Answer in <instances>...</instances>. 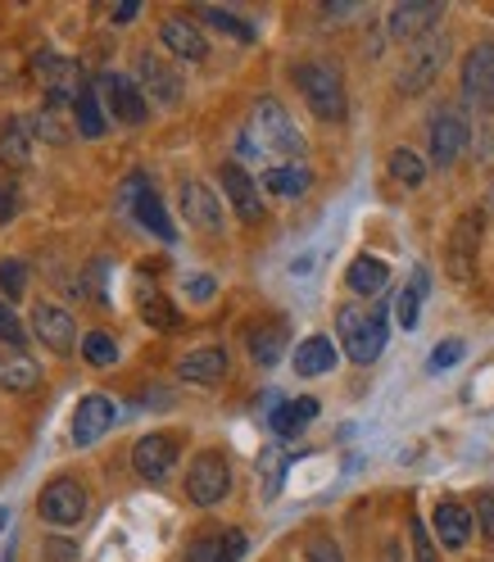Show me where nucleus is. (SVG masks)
<instances>
[{
    "label": "nucleus",
    "mask_w": 494,
    "mask_h": 562,
    "mask_svg": "<svg viewBox=\"0 0 494 562\" xmlns=\"http://www.w3.org/2000/svg\"><path fill=\"white\" fill-rule=\"evenodd\" d=\"M240 155H245V159L272 155V159L300 164V155H304V136H300V127L291 123V114L281 110V100L263 95V100L255 104L250 123H245V132H240Z\"/></svg>",
    "instance_id": "f257e3e1"
},
{
    "label": "nucleus",
    "mask_w": 494,
    "mask_h": 562,
    "mask_svg": "<svg viewBox=\"0 0 494 562\" xmlns=\"http://www.w3.org/2000/svg\"><path fill=\"white\" fill-rule=\"evenodd\" d=\"M336 331H340V345L345 355L355 363H377L381 349H385V308H368V304H345L336 313Z\"/></svg>",
    "instance_id": "f03ea898"
},
{
    "label": "nucleus",
    "mask_w": 494,
    "mask_h": 562,
    "mask_svg": "<svg viewBox=\"0 0 494 562\" xmlns=\"http://www.w3.org/2000/svg\"><path fill=\"white\" fill-rule=\"evenodd\" d=\"M295 87L304 95V104L313 110V119H323V123H340L349 114V95H345V82L332 64H295Z\"/></svg>",
    "instance_id": "7ed1b4c3"
},
{
    "label": "nucleus",
    "mask_w": 494,
    "mask_h": 562,
    "mask_svg": "<svg viewBox=\"0 0 494 562\" xmlns=\"http://www.w3.org/2000/svg\"><path fill=\"white\" fill-rule=\"evenodd\" d=\"M227 490H232V463L223 459V453H214V449L195 453V463H191V472H187V495H191V504L214 508V504L227 499Z\"/></svg>",
    "instance_id": "20e7f679"
},
{
    "label": "nucleus",
    "mask_w": 494,
    "mask_h": 562,
    "mask_svg": "<svg viewBox=\"0 0 494 562\" xmlns=\"http://www.w3.org/2000/svg\"><path fill=\"white\" fill-rule=\"evenodd\" d=\"M445 59H449V42L436 37V32H431V37H422V42H413V46H408V59H404V68H400V91H404V95L427 91V87L440 78Z\"/></svg>",
    "instance_id": "39448f33"
},
{
    "label": "nucleus",
    "mask_w": 494,
    "mask_h": 562,
    "mask_svg": "<svg viewBox=\"0 0 494 562\" xmlns=\"http://www.w3.org/2000/svg\"><path fill=\"white\" fill-rule=\"evenodd\" d=\"M481 227H485V214H481V209H468V214L453 223V232H449V240H445V268H449L453 281H468V277L476 272Z\"/></svg>",
    "instance_id": "423d86ee"
},
{
    "label": "nucleus",
    "mask_w": 494,
    "mask_h": 562,
    "mask_svg": "<svg viewBox=\"0 0 494 562\" xmlns=\"http://www.w3.org/2000/svg\"><path fill=\"white\" fill-rule=\"evenodd\" d=\"M123 209H127V214H132L141 227H146V232H155L159 240H178V227H172L164 200L146 187V178H141V172H132V178L123 182Z\"/></svg>",
    "instance_id": "0eeeda50"
},
{
    "label": "nucleus",
    "mask_w": 494,
    "mask_h": 562,
    "mask_svg": "<svg viewBox=\"0 0 494 562\" xmlns=\"http://www.w3.org/2000/svg\"><path fill=\"white\" fill-rule=\"evenodd\" d=\"M100 95H104V110H110L119 123H127V127L146 123V114H150L146 91H141V82L127 78V74H104L100 78Z\"/></svg>",
    "instance_id": "6e6552de"
},
{
    "label": "nucleus",
    "mask_w": 494,
    "mask_h": 562,
    "mask_svg": "<svg viewBox=\"0 0 494 562\" xmlns=\"http://www.w3.org/2000/svg\"><path fill=\"white\" fill-rule=\"evenodd\" d=\"M445 19V5L440 0H408V5H395L391 19H385V32H391L395 42H422V37H431L436 23Z\"/></svg>",
    "instance_id": "1a4fd4ad"
},
{
    "label": "nucleus",
    "mask_w": 494,
    "mask_h": 562,
    "mask_svg": "<svg viewBox=\"0 0 494 562\" xmlns=\"http://www.w3.org/2000/svg\"><path fill=\"white\" fill-rule=\"evenodd\" d=\"M132 468L141 481H168V472L178 468V436L150 431L132 445Z\"/></svg>",
    "instance_id": "9d476101"
},
{
    "label": "nucleus",
    "mask_w": 494,
    "mask_h": 562,
    "mask_svg": "<svg viewBox=\"0 0 494 562\" xmlns=\"http://www.w3.org/2000/svg\"><path fill=\"white\" fill-rule=\"evenodd\" d=\"M87 517V490L74 476H55L42 490V521L50 526H78Z\"/></svg>",
    "instance_id": "9b49d317"
},
{
    "label": "nucleus",
    "mask_w": 494,
    "mask_h": 562,
    "mask_svg": "<svg viewBox=\"0 0 494 562\" xmlns=\"http://www.w3.org/2000/svg\"><path fill=\"white\" fill-rule=\"evenodd\" d=\"M463 95L481 114H494V42H481L463 59Z\"/></svg>",
    "instance_id": "f8f14e48"
},
{
    "label": "nucleus",
    "mask_w": 494,
    "mask_h": 562,
    "mask_svg": "<svg viewBox=\"0 0 494 562\" xmlns=\"http://www.w3.org/2000/svg\"><path fill=\"white\" fill-rule=\"evenodd\" d=\"M468 119L458 114V110H440L436 119H431V132H427V140H431V164L436 168H453L458 164V155L468 150Z\"/></svg>",
    "instance_id": "ddd939ff"
},
{
    "label": "nucleus",
    "mask_w": 494,
    "mask_h": 562,
    "mask_svg": "<svg viewBox=\"0 0 494 562\" xmlns=\"http://www.w3.org/2000/svg\"><path fill=\"white\" fill-rule=\"evenodd\" d=\"M218 182H223V195L232 200V209H236V218H240V223H259V218H263L259 182H255L240 164H223V168H218Z\"/></svg>",
    "instance_id": "4468645a"
},
{
    "label": "nucleus",
    "mask_w": 494,
    "mask_h": 562,
    "mask_svg": "<svg viewBox=\"0 0 494 562\" xmlns=\"http://www.w3.org/2000/svg\"><path fill=\"white\" fill-rule=\"evenodd\" d=\"M32 331H37V340L46 349H55V355H74V345H78V323L55 304L32 308Z\"/></svg>",
    "instance_id": "2eb2a0df"
},
{
    "label": "nucleus",
    "mask_w": 494,
    "mask_h": 562,
    "mask_svg": "<svg viewBox=\"0 0 494 562\" xmlns=\"http://www.w3.org/2000/svg\"><path fill=\"white\" fill-rule=\"evenodd\" d=\"M114 417H119V408H114L110 395H87L74 413V445H82V449L96 445L104 431L114 427Z\"/></svg>",
    "instance_id": "dca6fc26"
},
{
    "label": "nucleus",
    "mask_w": 494,
    "mask_h": 562,
    "mask_svg": "<svg viewBox=\"0 0 494 562\" xmlns=\"http://www.w3.org/2000/svg\"><path fill=\"white\" fill-rule=\"evenodd\" d=\"M136 74H141V87L150 91V104H164V110H168V104L182 100V78L172 74V68H168L159 55H150V50L141 55V59H136Z\"/></svg>",
    "instance_id": "f3484780"
},
{
    "label": "nucleus",
    "mask_w": 494,
    "mask_h": 562,
    "mask_svg": "<svg viewBox=\"0 0 494 562\" xmlns=\"http://www.w3.org/2000/svg\"><path fill=\"white\" fill-rule=\"evenodd\" d=\"M182 214L191 227L200 232H223V204L214 195V187H204V182H182Z\"/></svg>",
    "instance_id": "a211bd4d"
},
{
    "label": "nucleus",
    "mask_w": 494,
    "mask_h": 562,
    "mask_svg": "<svg viewBox=\"0 0 494 562\" xmlns=\"http://www.w3.org/2000/svg\"><path fill=\"white\" fill-rule=\"evenodd\" d=\"M37 78L46 82L50 100H78V91L87 87L82 74H78V64L74 59H59L55 50H42L37 55Z\"/></svg>",
    "instance_id": "6ab92c4d"
},
{
    "label": "nucleus",
    "mask_w": 494,
    "mask_h": 562,
    "mask_svg": "<svg viewBox=\"0 0 494 562\" xmlns=\"http://www.w3.org/2000/svg\"><path fill=\"white\" fill-rule=\"evenodd\" d=\"M159 42L178 55V59H204L209 55V42H204V32L195 27V19H182V14H172L159 23Z\"/></svg>",
    "instance_id": "aec40b11"
},
{
    "label": "nucleus",
    "mask_w": 494,
    "mask_h": 562,
    "mask_svg": "<svg viewBox=\"0 0 494 562\" xmlns=\"http://www.w3.org/2000/svg\"><path fill=\"white\" fill-rule=\"evenodd\" d=\"M245 553V531H204L191 540L182 562H236Z\"/></svg>",
    "instance_id": "412c9836"
},
{
    "label": "nucleus",
    "mask_w": 494,
    "mask_h": 562,
    "mask_svg": "<svg viewBox=\"0 0 494 562\" xmlns=\"http://www.w3.org/2000/svg\"><path fill=\"white\" fill-rule=\"evenodd\" d=\"M182 381L191 385H218L227 376V349L223 345H204V349H191V355L178 363Z\"/></svg>",
    "instance_id": "4be33fe9"
},
{
    "label": "nucleus",
    "mask_w": 494,
    "mask_h": 562,
    "mask_svg": "<svg viewBox=\"0 0 494 562\" xmlns=\"http://www.w3.org/2000/svg\"><path fill=\"white\" fill-rule=\"evenodd\" d=\"M431 521H436V536H440L445 549H463L472 540V513L458 504V499H440L436 513H431Z\"/></svg>",
    "instance_id": "5701e85b"
},
{
    "label": "nucleus",
    "mask_w": 494,
    "mask_h": 562,
    "mask_svg": "<svg viewBox=\"0 0 494 562\" xmlns=\"http://www.w3.org/2000/svg\"><path fill=\"white\" fill-rule=\"evenodd\" d=\"M259 187L272 191V195H281V200H295V195H304L313 187V172L304 164H272V168H263Z\"/></svg>",
    "instance_id": "b1692460"
},
{
    "label": "nucleus",
    "mask_w": 494,
    "mask_h": 562,
    "mask_svg": "<svg viewBox=\"0 0 494 562\" xmlns=\"http://www.w3.org/2000/svg\"><path fill=\"white\" fill-rule=\"evenodd\" d=\"M0 385H5V391H37L42 368L32 363L23 349H0Z\"/></svg>",
    "instance_id": "393cba45"
},
{
    "label": "nucleus",
    "mask_w": 494,
    "mask_h": 562,
    "mask_svg": "<svg viewBox=\"0 0 494 562\" xmlns=\"http://www.w3.org/2000/svg\"><path fill=\"white\" fill-rule=\"evenodd\" d=\"M336 368V345L327 336H308L295 345V372L300 376H327Z\"/></svg>",
    "instance_id": "a878e982"
},
{
    "label": "nucleus",
    "mask_w": 494,
    "mask_h": 562,
    "mask_svg": "<svg viewBox=\"0 0 494 562\" xmlns=\"http://www.w3.org/2000/svg\"><path fill=\"white\" fill-rule=\"evenodd\" d=\"M385 281H391V268H385L381 259H372V255H359L345 272V286L355 295H381Z\"/></svg>",
    "instance_id": "bb28decb"
},
{
    "label": "nucleus",
    "mask_w": 494,
    "mask_h": 562,
    "mask_svg": "<svg viewBox=\"0 0 494 562\" xmlns=\"http://www.w3.org/2000/svg\"><path fill=\"white\" fill-rule=\"evenodd\" d=\"M313 417H317V400H313V395L291 400V404H277V408H272V431H277L281 440H295Z\"/></svg>",
    "instance_id": "cd10ccee"
},
{
    "label": "nucleus",
    "mask_w": 494,
    "mask_h": 562,
    "mask_svg": "<svg viewBox=\"0 0 494 562\" xmlns=\"http://www.w3.org/2000/svg\"><path fill=\"white\" fill-rule=\"evenodd\" d=\"M74 127H78V136H87V140L104 136V127H110V119H104L100 95H96L91 82H87V87L78 91V100H74Z\"/></svg>",
    "instance_id": "c85d7f7f"
},
{
    "label": "nucleus",
    "mask_w": 494,
    "mask_h": 562,
    "mask_svg": "<svg viewBox=\"0 0 494 562\" xmlns=\"http://www.w3.org/2000/svg\"><path fill=\"white\" fill-rule=\"evenodd\" d=\"M64 119H74L68 114V100H46V110L32 119V127H37V136L46 140V146H64V140L74 136V127H68Z\"/></svg>",
    "instance_id": "c756f323"
},
{
    "label": "nucleus",
    "mask_w": 494,
    "mask_h": 562,
    "mask_svg": "<svg viewBox=\"0 0 494 562\" xmlns=\"http://www.w3.org/2000/svg\"><path fill=\"white\" fill-rule=\"evenodd\" d=\"M427 272H413V281L404 286V295H400V304H395V318H400V327L404 331H413L417 327V318H422V300H427Z\"/></svg>",
    "instance_id": "7c9ffc66"
},
{
    "label": "nucleus",
    "mask_w": 494,
    "mask_h": 562,
    "mask_svg": "<svg viewBox=\"0 0 494 562\" xmlns=\"http://www.w3.org/2000/svg\"><path fill=\"white\" fill-rule=\"evenodd\" d=\"M391 178H395L400 187L417 191L422 182H427V164H422V155H417V150L395 146V150H391Z\"/></svg>",
    "instance_id": "2f4dec72"
},
{
    "label": "nucleus",
    "mask_w": 494,
    "mask_h": 562,
    "mask_svg": "<svg viewBox=\"0 0 494 562\" xmlns=\"http://www.w3.org/2000/svg\"><path fill=\"white\" fill-rule=\"evenodd\" d=\"M0 164L5 168H27L32 164V140H27L23 123H10L5 132H0Z\"/></svg>",
    "instance_id": "473e14b6"
},
{
    "label": "nucleus",
    "mask_w": 494,
    "mask_h": 562,
    "mask_svg": "<svg viewBox=\"0 0 494 562\" xmlns=\"http://www.w3.org/2000/svg\"><path fill=\"white\" fill-rule=\"evenodd\" d=\"M281 349H287V331H281V327H259V331H250V359H255L259 368H272V363L281 359Z\"/></svg>",
    "instance_id": "72a5a7b5"
},
{
    "label": "nucleus",
    "mask_w": 494,
    "mask_h": 562,
    "mask_svg": "<svg viewBox=\"0 0 494 562\" xmlns=\"http://www.w3.org/2000/svg\"><path fill=\"white\" fill-rule=\"evenodd\" d=\"M141 323L150 331H172L178 327V308H172L159 291H150V295H141Z\"/></svg>",
    "instance_id": "f704fd0d"
},
{
    "label": "nucleus",
    "mask_w": 494,
    "mask_h": 562,
    "mask_svg": "<svg viewBox=\"0 0 494 562\" xmlns=\"http://www.w3.org/2000/svg\"><path fill=\"white\" fill-rule=\"evenodd\" d=\"M259 463H263V495L277 499V495H281V476H287V463H291V459H287V449H281V445H268Z\"/></svg>",
    "instance_id": "c9c22d12"
},
{
    "label": "nucleus",
    "mask_w": 494,
    "mask_h": 562,
    "mask_svg": "<svg viewBox=\"0 0 494 562\" xmlns=\"http://www.w3.org/2000/svg\"><path fill=\"white\" fill-rule=\"evenodd\" d=\"M82 355H87V363H96V368H114L119 340H114L110 331H91V336L82 340Z\"/></svg>",
    "instance_id": "e433bc0d"
},
{
    "label": "nucleus",
    "mask_w": 494,
    "mask_h": 562,
    "mask_svg": "<svg viewBox=\"0 0 494 562\" xmlns=\"http://www.w3.org/2000/svg\"><path fill=\"white\" fill-rule=\"evenodd\" d=\"M204 23H214L218 32H232L236 42H255V27L245 19H236V14H227V10H204Z\"/></svg>",
    "instance_id": "4c0bfd02"
},
{
    "label": "nucleus",
    "mask_w": 494,
    "mask_h": 562,
    "mask_svg": "<svg viewBox=\"0 0 494 562\" xmlns=\"http://www.w3.org/2000/svg\"><path fill=\"white\" fill-rule=\"evenodd\" d=\"M0 345L5 349H23V323H19V313L0 300Z\"/></svg>",
    "instance_id": "58836bf2"
},
{
    "label": "nucleus",
    "mask_w": 494,
    "mask_h": 562,
    "mask_svg": "<svg viewBox=\"0 0 494 562\" xmlns=\"http://www.w3.org/2000/svg\"><path fill=\"white\" fill-rule=\"evenodd\" d=\"M458 359H463V340H440V345L431 349V359H427V372H445V368H453Z\"/></svg>",
    "instance_id": "ea45409f"
},
{
    "label": "nucleus",
    "mask_w": 494,
    "mask_h": 562,
    "mask_svg": "<svg viewBox=\"0 0 494 562\" xmlns=\"http://www.w3.org/2000/svg\"><path fill=\"white\" fill-rule=\"evenodd\" d=\"M23 277H27L23 259H5V263H0V291H5L10 300H19L23 295Z\"/></svg>",
    "instance_id": "a19ab883"
},
{
    "label": "nucleus",
    "mask_w": 494,
    "mask_h": 562,
    "mask_svg": "<svg viewBox=\"0 0 494 562\" xmlns=\"http://www.w3.org/2000/svg\"><path fill=\"white\" fill-rule=\"evenodd\" d=\"M42 558H46V562H74V558H78V544L55 536V540H46V544H42Z\"/></svg>",
    "instance_id": "79ce46f5"
},
{
    "label": "nucleus",
    "mask_w": 494,
    "mask_h": 562,
    "mask_svg": "<svg viewBox=\"0 0 494 562\" xmlns=\"http://www.w3.org/2000/svg\"><path fill=\"white\" fill-rule=\"evenodd\" d=\"M304 558H308V562H345V553H340L336 540H313V544L304 549Z\"/></svg>",
    "instance_id": "37998d69"
},
{
    "label": "nucleus",
    "mask_w": 494,
    "mask_h": 562,
    "mask_svg": "<svg viewBox=\"0 0 494 562\" xmlns=\"http://www.w3.org/2000/svg\"><path fill=\"white\" fill-rule=\"evenodd\" d=\"M408 531H413V549H417V562H436V549H431L427 526H422V521L413 517V521H408Z\"/></svg>",
    "instance_id": "c03bdc74"
},
{
    "label": "nucleus",
    "mask_w": 494,
    "mask_h": 562,
    "mask_svg": "<svg viewBox=\"0 0 494 562\" xmlns=\"http://www.w3.org/2000/svg\"><path fill=\"white\" fill-rule=\"evenodd\" d=\"M214 291H218L214 277H204V272H200V277H187V295H191V300L204 304V300H214Z\"/></svg>",
    "instance_id": "a18cd8bd"
},
{
    "label": "nucleus",
    "mask_w": 494,
    "mask_h": 562,
    "mask_svg": "<svg viewBox=\"0 0 494 562\" xmlns=\"http://www.w3.org/2000/svg\"><path fill=\"white\" fill-rule=\"evenodd\" d=\"M476 521H481L485 540H494V495H481V499H476Z\"/></svg>",
    "instance_id": "49530a36"
},
{
    "label": "nucleus",
    "mask_w": 494,
    "mask_h": 562,
    "mask_svg": "<svg viewBox=\"0 0 494 562\" xmlns=\"http://www.w3.org/2000/svg\"><path fill=\"white\" fill-rule=\"evenodd\" d=\"M136 10H141V0H123V5L114 10V23H132V19H136Z\"/></svg>",
    "instance_id": "de8ad7c7"
},
{
    "label": "nucleus",
    "mask_w": 494,
    "mask_h": 562,
    "mask_svg": "<svg viewBox=\"0 0 494 562\" xmlns=\"http://www.w3.org/2000/svg\"><path fill=\"white\" fill-rule=\"evenodd\" d=\"M10 214H14V195H10V191H0V223H5Z\"/></svg>",
    "instance_id": "09e8293b"
}]
</instances>
